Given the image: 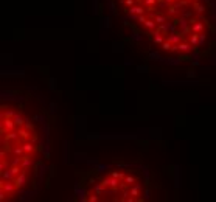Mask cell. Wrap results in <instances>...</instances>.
<instances>
[{
    "mask_svg": "<svg viewBox=\"0 0 216 202\" xmlns=\"http://www.w3.org/2000/svg\"><path fill=\"white\" fill-rule=\"evenodd\" d=\"M16 188H17V185H16L14 180H2L0 182V190H3L9 196L16 191Z\"/></svg>",
    "mask_w": 216,
    "mask_h": 202,
    "instance_id": "6da1fadb",
    "label": "cell"
},
{
    "mask_svg": "<svg viewBox=\"0 0 216 202\" xmlns=\"http://www.w3.org/2000/svg\"><path fill=\"white\" fill-rule=\"evenodd\" d=\"M17 124L14 123L13 118H2V134H6L9 131H14V128Z\"/></svg>",
    "mask_w": 216,
    "mask_h": 202,
    "instance_id": "7a4b0ae2",
    "label": "cell"
},
{
    "mask_svg": "<svg viewBox=\"0 0 216 202\" xmlns=\"http://www.w3.org/2000/svg\"><path fill=\"white\" fill-rule=\"evenodd\" d=\"M177 50L180 51V53H184V55H190V53L194 50V47H193V45L190 44V42H179L177 44Z\"/></svg>",
    "mask_w": 216,
    "mask_h": 202,
    "instance_id": "3957f363",
    "label": "cell"
},
{
    "mask_svg": "<svg viewBox=\"0 0 216 202\" xmlns=\"http://www.w3.org/2000/svg\"><path fill=\"white\" fill-rule=\"evenodd\" d=\"M26 180H28V177H26V173H25V170H22V173L19 174V176H16V179H14V182H16V185H17V188H22V187H25Z\"/></svg>",
    "mask_w": 216,
    "mask_h": 202,
    "instance_id": "277c9868",
    "label": "cell"
},
{
    "mask_svg": "<svg viewBox=\"0 0 216 202\" xmlns=\"http://www.w3.org/2000/svg\"><path fill=\"white\" fill-rule=\"evenodd\" d=\"M149 14H151V19H154V20L157 22V25L168 22V17H167V16L162 14V13H159V11H155V13H149Z\"/></svg>",
    "mask_w": 216,
    "mask_h": 202,
    "instance_id": "5b68a950",
    "label": "cell"
},
{
    "mask_svg": "<svg viewBox=\"0 0 216 202\" xmlns=\"http://www.w3.org/2000/svg\"><path fill=\"white\" fill-rule=\"evenodd\" d=\"M167 39L169 42H173L174 45H177L179 42H182V39H184V34H180L179 31H176V33H169V34L167 36Z\"/></svg>",
    "mask_w": 216,
    "mask_h": 202,
    "instance_id": "8992f818",
    "label": "cell"
},
{
    "mask_svg": "<svg viewBox=\"0 0 216 202\" xmlns=\"http://www.w3.org/2000/svg\"><path fill=\"white\" fill-rule=\"evenodd\" d=\"M33 165H34V160H33L31 157H30V155H24V157H22V163H20V166H22V170H30V168L33 166Z\"/></svg>",
    "mask_w": 216,
    "mask_h": 202,
    "instance_id": "52a82bcc",
    "label": "cell"
},
{
    "mask_svg": "<svg viewBox=\"0 0 216 202\" xmlns=\"http://www.w3.org/2000/svg\"><path fill=\"white\" fill-rule=\"evenodd\" d=\"M6 138H8L9 141H13V143H20V135H19V132H14V131H9L6 132Z\"/></svg>",
    "mask_w": 216,
    "mask_h": 202,
    "instance_id": "ba28073f",
    "label": "cell"
},
{
    "mask_svg": "<svg viewBox=\"0 0 216 202\" xmlns=\"http://www.w3.org/2000/svg\"><path fill=\"white\" fill-rule=\"evenodd\" d=\"M22 148H24L25 154H33V152L36 151V146H34V143H33V141H25V143L22 145Z\"/></svg>",
    "mask_w": 216,
    "mask_h": 202,
    "instance_id": "9c48e42d",
    "label": "cell"
},
{
    "mask_svg": "<svg viewBox=\"0 0 216 202\" xmlns=\"http://www.w3.org/2000/svg\"><path fill=\"white\" fill-rule=\"evenodd\" d=\"M145 28H148L149 31H154V30H157V22L154 20V19H146V22H145Z\"/></svg>",
    "mask_w": 216,
    "mask_h": 202,
    "instance_id": "30bf717a",
    "label": "cell"
},
{
    "mask_svg": "<svg viewBox=\"0 0 216 202\" xmlns=\"http://www.w3.org/2000/svg\"><path fill=\"white\" fill-rule=\"evenodd\" d=\"M17 132H19V135H20L22 140H28V138L31 137V131H28L26 128H19Z\"/></svg>",
    "mask_w": 216,
    "mask_h": 202,
    "instance_id": "8fae6325",
    "label": "cell"
},
{
    "mask_svg": "<svg viewBox=\"0 0 216 202\" xmlns=\"http://www.w3.org/2000/svg\"><path fill=\"white\" fill-rule=\"evenodd\" d=\"M188 42L193 45L194 48H198V44H199V33H191L190 38H188Z\"/></svg>",
    "mask_w": 216,
    "mask_h": 202,
    "instance_id": "7c38bea8",
    "label": "cell"
},
{
    "mask_svg": "<svg viewBox=\"0 0 216 202\" xmlns=\"http://www.w3.org/2000/svg\"><path fill=\"white\" fill-rule=\"evenodd\" d=\"M16 179V176L13 174V171L9 170H5V171H2V180H14Z\"/></svg>",
    "mask_w": 216,
    "mask_h": 202,
    "instance_id": "4fadbf2b",
    "label": "cell"
},
{
    "mask_svg": "<svg viewBox=\"0 0 216 202\" xmlns=\"http://www.w3.org/2000/svg\"><path fill=\"white\" fill-rule=\"evenodd\" d=\"M205 30V26H204V24L202 22H196L194 25H191V33H202Z\"/></svg>",
    "mask_w": 216,
    "mask_h": 202,
    "instance_id": "5bb4252c",
    "label": "cell"
},
{
    "mask_svg": "<svg viewBox=\"0 0 216 202\" xmlns=\"http://www.w3.org/2000/svg\"><path fill=\"white\" fill-rule=\"evenodd\" d=\"M13 120H14V123L17 124L19 128H20V126H24V124H25V118L22 117L20 114H16L14 117H13Z\"/></svg>",
    "mask_w": 216,
    "mask_h": 202,
    "instance_id": "9a60e30c",
    "label": "cell"
},
{
    "mask_svg": "<svg viewBox=\"0 0 216 202\" xmlns=\"http://www.w3.org/2000/svg\"><path fill=\"white\" fill-rule=\"evenodd\" d=\"M11 152H13V155H24V148L22 146H19V143H16V146H13V149H11Z\"/></svg>",
    "mask_w": 216,
    "mask_h": 202,
    "instance_id": "2e32d148",
    "label": "cell"
},
{
    "mask_svg": "<svg viewBox=\"0 0 216 202\" xmlns=\"http://www.w3.org/2000/svg\"><path fill=\"white\" fill-rule=\"evenodd\" d=\"M179 11H180V9H179L176 5H169V6H168V9H167V13H168V17H173V16H176Z\"/></svg>",
    "mask_w": 216,
    "mask_h": 202,
    "instance_id": "e0dca14e",
    "label": "cell"
},
{
    "mask_svg": "<svg viewBox=\"0 0 216 202\" xmlns=\"http://www.w3.org/2000/svg\"><path fill=\"white\" fill-rule=\"evenodd\" d=\"M95 193L101 196L103 193H106V187L103 184H95Z\"/></svg>",
    "mask_w": 216,
    "mask_h": 202,
    "instance_id": "ac0fdd59",
    "label": "cell"
},
{
    "mask_svg": "<svg viewBox=\"0 0 216 202\" xmlns=\"http://www.w3.org/2000/svg\"><path fill=\"white\" fill-rule=\"evenodd\" d=\"M173 47H174V44H173V42H169L168 39H165V42L162 44V48H163L165 51H171Z\"/></svg>",
    "mask_w": 216,
    "mask_h": 202,
    "instance_id": "d6986e66",
    "label": "cell"
},
{
    "mask_svg": "<svg viewBox=\"0 0 216 202\" xmlns=\"http://www.w3.org/2000/svg\"><path fill=\"white\" fill-rule=\"evenodd\" d=\"M129 193H131L132 197L138 196V193H140V185H134L132 188H129Z\"/></svg>",
    "mask_w": 216,
    "mask_h": 202,
    "instance_id": "ffe728a7",
    "label": "cell"
},
{
    "mask_svg": "<svg viewBox=\"0 0 216 202\" xmlns=\"http://www.w3.org/2000/svg\"><path fill=\"white\" fill-rule=\"evenodd\" d=\"M135 180H137V179H135L134 176H126L124 179H123V184H124V185H129V187H131L132 184H135Z\"/></svg>",
    "mask_w": 216,
    "mask_h": 202,
    "instance_id": "44dd1931",
    "label": "cell"
},
{
    "mask_svg": "<svg viewBox=\"0 0 216 202\" xmlns=\"http://www.w3.org/2000/svg\"><path fill=\"white\" fill-rule=\"evenodd\" d=\"M205 41H207V34H205V33H199V44H198V47L204 45Z\"/></svg>",
    "mask_w": 216,
    "mask_h": 202,
    "instance_id": "7402d4cb",
    "label": "cell"
},
{
    "mask_svg": "<svg viewBox=\"0 0 216 202\" xmlns=\"http://www.w3.org/2000/svg\"><path fill=\"white\" fill-rule=\"evenodd\" d=\"M194 11L198 13V14H202V13H205V6H204V5H199V3H196V5H194Z\"/></svg>",
    "mask_w": 216,
    "mask_h": 202,
    "instance_id": "603a6c76",
    "label": "cell"
},
{
    "mask_svg": "<svg viewBox=\"0 0 216 202\" xmlns=\"http://www.w3.org/2000/svg\"><path fill=\"white\" fill-rule=\"evenodd\" d=\"M9 166H11V165L6 162V159H5V160H2V162H0V173H2V171H5V170H8Z\"/></svg>",
    "mask_w": 216,
    "mask_h": 202,
    "instance_id": "cb8c5ba5",
    "label": "cell"
},
{
    "mask_svg": "<svg viewBox=\"0 0 216 202\" xmlns=\"http://www.w3.org/2000/svg\"><path fill=\"white\" fill-rule=\"evenodd\" d=\"M16 115V112L13 111H6V112H2V118H13Z\"/></svg>",
    "mask_w": 216,
    "mask_h": 202,
    "instance_id": "d4e9b609",
    "label": "cell"
},
{
    "mask_svg": "<svg viewBox=\"0 0 216 202\" xmlns=\"http://www.w3.org/2000/svg\"><path fill=\"white\" fill-rule=\"evenodd\" d=\"M149 58H151L152 61H159V59H160V55H159L157 51H151L149 53Z\"/></svg>",
    "mask_w": 216,
    "mask_h": 202,
    "instance_id": "484cf974",
    "label": "cell"
},
{
    "mask_svg": "<svg viewBox=\"0 0 216 202\" xmlns=\"http://www.w3.org/2000/svg\"><path fill=\"white\" fill-rule=\"evenodd\" d=\"M112 177H117V179H120V180H123L126 176L123 173H117V171H114V173H112Z\"/></svg>",
    "mask_w": 216,
    "mask_h": 202,
    "instance_id": "4316f807",
    "label": "cell"
},
{
    "mask_svg": "<svg viewBox=\"0 0 216 202\" xmlns=\"http://www.w3.org/2000/svg\"><path fill=\"white\" fill-rule=\"evenodd\" d=\"M157 2H159V0H145V5L146 6H155V5H157Z\"/></svg>",
    "mask_w": 216,
    "mask_h": 202,
    "instance_id": "83f0119b",
    "label": "cell"
},
{
    "mask_svg": "<svg viewBox=\"0 0 216 202\" xmlns=\"http://www.w3.org/2000/svg\"><path fill=\"white\" fill-rule=\"evenodd\" d=\"M24 126L28 129V131H33V123H31V120H26V118H25V124H24Z\"/></svg>",
    "mask_w": 216,
    "mask_h": 202,
    "instance_id": "f1b7e54d",
    "label": "cell"
},
{
    "mask_svg": "<svg viewBox=\"0 0 216 202\" xmlns=\"http://www.w3.org/2000/svg\"><path fill=\"white\" fill-rule=\"evenodd\" d=\"M98 196H99V194H96V193H95V194H92V196H89V197H87V201H90V202H96V201L99 199Z\"/></svg>",
    "mask_w": 216,
    "mask_h": 202,
    "instance_id": "f546056e",
    "label": "cell"
},
{
    "mask_svg": "<svg viewBox=\"0 0 216 202\" xmlns=\"http://www.w3.org/2000/svg\"><path fill=\"white\" fill-rule=\"evenodd\" d=\"M182 16H184V17H187V19H190V17H193V11H182Z\"/></svg>",
    "mask_w": 216,
    "mask_h": 202,
    "instance_id": "4dcf8cb0",
    "label": "cell"
},
{
    "mask_svg": "<svg viewBox=\"0 0 216 202\" xmlns=\"http://www.w3.org/2000/svg\"><path fill=\"white\" fill-rule=\"evenodd\" d=\"M134 3H135V0H124L126 8H131V6H134Z\"/></svg>",
    "mask_w": 216,
    "mask_h": 202,
    "instance_id": "1f68e13d",
    "label": "cell"
},
{
    "mask_svg": "<svg viewBox=\"0 0 216 202\" xmlns=\"http://www.w3.org/2000/svg\"><path fill=\"white\" fill-rule=\"evenodd\" d=\"M137 22H140V24H145V22H146V16H145V14L138 16V20H137Z\"/></svg>",
    "mask_w": 216,
    "mask_h": 202,
    "instance_id": "d6a6232c",
    "label": "cell"
},
{
    "mask_svg": "<svg viewBox=\"0 0 216 202\" xmlns=\"http://www.w3.org/2000/svg\"><path fill=\"white\" fill-rule=\"evenodd\" d=\"M5 196H6V193H5V191H3V190H0V201H5Z\"/></svg>",
    "mask_w": 216,
    "mask_h": 202,
    "instance_id": "836d02e7",
    "label": "cell"
},
{
    "mask_svg": "<svg viewBox=\"0 0 216 202\" xmlns=\"http://www.w3.org/2000/svg\"><path fill=\"white\" fill-rule=\"evenodd\" d=\"M145 199H151V191H149V190L145 191Z\"/></svg>",
    "mask_w": 216,
    "mask_h": 202,
    "instance_id": "e575fe53",
    "label": "cell"
},
{
    "mask_svg": "<svg viewBox=\"0 0 216 202\" xmlns=\"http://www.w3.org/2000/svg\"><path fill=\"white\" fill-rule=\"evenodd\" d=\"M176 2H177V0H167L168 5H173V3H176Z\"/></svg>",
    "mask_w": 216,
    "mask_h": 202,
    "instance_id": "d590c367",
    "label": "cell"
},
{
    "mask_svg": "<svg viewBox=\"0 0 216 202\" xmlns=\"http://www.w3.org/2000/svg\"><path fill=\"white\" fill-rule=\"evenodd\" d=\"M187 2H191V0H187Z\"/></svg>",
    "mask_w": 216,
    "mask_h": 202,
    "instance_id": "8d00e7d4",
    "label": "cell"
}]
</instances>
